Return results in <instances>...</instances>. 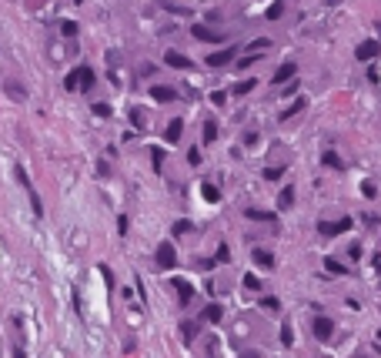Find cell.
I'll list each match as a JSON object with an SVG mask.
<instances>
[{"instance_id": "25", "label": "cell", "mask_w": 381, "mask_h": 358, "mask_svg": "<svg viewBox=\"0 0 381 358\" xmlns=\"http://www.w3.org/2000/svg\"><path fill=\"white\" fill-rule=\"evenodd\" d=\"M60 34H64V37H74V34H77V24H74V20H60Z\"/></svg>"}, {"instance_id": "32", "label": "cell", "mask_w": 381, "mask_h": 358, "mask_svg": "<svg viewBox=\"0 0 381 358\" xmlns=\"http://www.w3.org/2000/svg\"><path fill=\"white\" fill-rule=\"evenodd\" d=\"M190 231V221H174V234H188Z\"/></svg>"}, {"instance_id": "17", "label": "cell", "mask_w": 381, "mask_h": 358, "mask_svg": "<svg viewBox=\"0 0 381 358\" xmlns=\"http://www.w3.org/2000/svg\"><path fill=\"white\" fill-rule=\"evenodd\" d=\"M27 198H30V207H34V218H40V214H44V205H40L37 188H30V191H27Z\"/></svg>"}, {"instance_id": "6", "label": "cell", "mask_w": 381, "mask_h": 358, "mask_svg": "<svg viewBox=\"0 0 381 358\" xmlns=\"http://www.w3.org/2000/svg\"><path fill=\"white\" fill-rule=\"evenodd\" d=\"M331 335H334V321H331V318H314V338L328 341Z\"/></svg>"}, {"instance_id": "36", "label": "cell", "mask_w": 381, "mask_h": 358, "mask_svg": "<svg viewBox=\"0 0 381 358\" xmlns=\"http://www.w3.org/2000/svg\"><path fill=\"white\" fill-rule=\"evenodd\" d=\"M94 114L97 117H111V107L107 104H94Z\"/></svg>"}, {"instance_id": "16", "label": "cell", "mask_w": 381, "mask_h": 358, "mask_svg": "<svg viewBox=\"0 0 381 358\" xmlns=\"http://www.w3.org/2000/svg\"><path fill=\"white\" fill-rule=\"evenodd\" d=\"M221 315H224L221 305H208V308L201 311V321H221Z\"/></svg>"}, {"instance_id": "23", "label": "cell", "mask_w": 381, "mask_h": 358, "mask_svg": "<svg viewBox=\"0 0 381 358\" xmlns=\"http://www.w3.org/2000/svg\"><path fill=\"white\" fill-rule=\"evenodd\" d=\"M201 188H204V201H211V205H214V201L221 198V191L214 188V184H201Z\"/></svg>"}, {"instance_id": "19", "label": "cell", "mask_w": 381, "mask_h": 358, "mask_svg": "<svg viewBox=\"0 0 381 358\" xmlns=\"http://www.w3.org/2000/svg\"><path fill=\"white\" fill-rule=\"evenodd\" d=\"M321 161L328 164V168H334V171H341V168H344V164H341V157H338L334 151H324V157H321Z\"/></svg>"}, {"instance_id": "12", "label": "cell", "mask_w": 381, "mask_h": 358, "mask_svg": "<svg viewBox=\"0 0 381 358\" xmlns=\"http://www.w3.org/2000/svg\"><path fill=\"white\" fill-rule=\"evenodd\" d=\"M151 97H154V101H161V104H167V101H174L177 94H174V87H167V84H154Z\"/></svg>"}, {"instance_id": "7", "label": "cell", "mask_w": 381, "mask_h": 358, "mask_svg": "<svg viewBox=\"0 0 381 358\" xmlns=\"http://www.w3.org/2000/svg\"><path fill=\"white\" fill-rule=\"evenodd\" d=\"M294 74H298V64H294V60H285V64L274 71V77H271V80H274V84H285V80H291Z\"/></svg>"}, {"instance_id": "9", "label": "cell", "mask_w": 381, "mask_h": 358, "mask_svg": "<svg viewBox=\"0 0 381 358\" xmlns=\"http://www.w3.org/2000/svg\"><path fill=\"white\" fill-rule=\"evenodd\" d=\"M181 131H184V121L174 117L171 124H167V131H164V141H167V144H177V141H181Z\"/></svg>"}, {"instance_id": "28", "label": "cell", "mask_w": 381, "mask_h": 358, "mask_svg": "<svg viewBox=\"0 0 381 358\" xmlns=\"http://www.w3.org/2000/svg\"><path fill=\"white\" fill-rule=\"evenodd\" d=\"M305 104H308L305 97H298V101H294V104H291V107H287V111L281 114V117H291V114H298V111H301V107H305Z\"/></svg>"}, {"instance_id": "30", "label": "cell", "mask_w": 381, "mask_h": 358, "mask_svg": "<svg viewBox=\"0 0 381 358\" xmlns=\"http://www.w3.org/2000/svg\"><path fill=\"white\" fill-rule=\"evenodd\" d=\"M151 157H154V171H161V164H164V154H161V148H151Z\"/></svg>"}, {"instance_id": "5", "label": "cell", "mask_w": 381, "mask_h": 358, "mask_svg": "<svg viewBox=\"0 0 381 358\" xmlns=\"http://www.w3.org/2000/svg\"><path fill=\"white\" fill-rule=\"evenodd\" d=\"M378 54H381V44H378V40H361V44H358V51H355V57L364 60V64H368V60H375Z\"/></svg>"}, {"instance_id": "38", "label": "cell", "mask_w": 381, "mask_h": 358, "mask_svg": "<svg viewBox=\"0 0 381 358\" xmlns=\"http://www.w3.org/2000/svg\"><path fill=\"white\" fill-rule=\"evenodd\" d=\"M361 188H364V194H368V198H375V194H378V188H375V184H371V181H364Z\"/></svg>"}, {"instance_id": "26", "label": "cell", "mask_w": 381, "mask_h": 358, "mask_svg": "<svg viewBox=\"0 0 381 358\" xmlns=\"http://www.w3.org/2000/svg\"><path fill=\"white\" fill-rule=\"evenodd\" d=\"M214 137H217V124H214V121H208V124H204V144H211Z\"/></svg>"}, {"instance_id": "35", "label": "cell", "mask_w": 381, "mask_h": 358, "mask_svg": "<svg viewBox=\"0 0 381 358\" xmlns=\"http://www.w3.org/2000/svg\"><path fill=\"white\" fill-rule=\"evenodd\" d=\"M224 91H214V94H211V104H214V107H221V104H224Z\"/></svg>"}, {"instance_id": "8", "label": "cell", "mask_w": 381, "mask_h": 358, "mask_svg": "<svg viewBox=\"0 0 381 358\" xmlns=\"http://www.w3.org/2000/svg\"><path fill=\"white\" fill-rule=\"evenodd\" d=\"M164 64H167V67H177V71H190V67H194L188 57L177 54V51H167V54H164Z\"/></svg>"}, {"instance_id": "22", "label": "cell", "mask_w": 381, "mask_h": 358, "mask_svg": "<svg viewBox=\"0 0 381 358\" xmlns=\"http://www.w3.org/2000/svg\"><path fill=\"white\" fill-rule=\"evenodd\" d=\"M324 268L334 271V275H348V268H341V261H334V258H324Z\"/></svg>"}, {"instance_id": "27", "label": "cell", "mask_w": 381, "mask_h": 358, "mask_svg": "<svg viewBox=\"0 0 381 358\" xmlns=\"http://www.w3.org/2000/svg\"><path fill=\"white\" fill-rule=\"evenodd\" d=\"M251 87H254V80H241V84H234V91H231V94H238V97H241V94H248Z\"/></svg>"}, {"instance_id": "42", "label": "cell", "mask_w": 381, "mask_h": 358, "mask_svg": "<svg viewBox=\"0 0 381 358\" xmlns=\"http://www.w3.org/2000/svg\"><path fill=\"white\" fill-rule=\"evenodd\" d=\"M324 3H328V7H338V3H341V0H324Z\"/></svg>"}, {"instance_id": "31", "label": "cell", "mask_w": 381, "mask_h": 358, "mask_svg": "<svg viewBox=\"0 0 381 358\" xmlns=\"http://www.w3.org/2000/svg\"><path fill=\"white\" fill-rule=\"evenodd\" d=\"M281 174H285V168H264V178H267V181H278Z\"/></svg>"}, {"instance_id": "20", "label": "cell", "mask_w": 381, "mask_h": 358, "mask_svg": "<svg viewBox=\"0 0 381 358\" xmlns=\"http://www.w3.org/2000/svg\"><path fill=\"white\" fill-rule=\"evenodd\" d=\"M14 178H17V181H20V188H24V191H30V188H34V184H30V178H27V171L20 168V164H17V168H14Z\"/></svg>"}, {"instance_id": "41", "label": "cell", "mask_w": 381, "mask_h": 358, "mask_svg": "<svg viewBox=\"0 0 381 358\" xmlns=\"http://www.w3.org/2000/svg\"><path fill=\"white\" fill-rule=\"evenodd\" d=\"M375 271L381 275V255H375Z\"/></svg>"}, {"instance_id": "10", "label": "cell", "mask_w": 381, "mask_h": 358, "mask_svg": "<svg viewBox=\"0 0 381 358\" xmlns=\"http://www.w3.org/2000/svg\"><path fill=\"white\" fill-rule=\"evenodd\" d=\"M171 284L177 288V298H181V302H190V298H194V284L190 281H184V278H171Z\"/></svg>"}, {"instance_id": "11", "label": "cell", "mask_w": 381, "mask_h": 358, "mask_svg": "<svg viewBox=\"0 0 381 358\" xmlns=\"http://www.w3.org/2000/svg\"><path fill=\"white\" fill-rule=\"evenodd\" d=\"M234 54H238L234 47H224L221 54H211V57H208V64H211V67H224V64H231V60H234Z\"/></svg>"}, {"instance_id": "43", "label": "cell", "mask_w": 381, "mask_h": 358, "mask_svg": "<svg viewBox=\"0 0 381 358\" xmlns=\"http://www.w3.org/2000/svg\"><path fill=\"white\" fill-rule=\"evenodd\" d=\"M244 358H258V352H251V355H244Z\"/></svg>"}, {"instance_id": "21", "label": "cell", "mask_w": 381, "mask_h": 358, "mask_svg": "<svg viewBox=\"0 0 381 358\" xmlns=\"http://www.w3.org/2000/svg\"><path fill=\"white\" fill-rule=\"evenodd\" d=\"M281 345H287V348H291V345H294V332H291V325H281Z\"/></svg>"}, {"instance_id": "39", "label": "cell", "mask_w": 381, "mask_h": 358, "mask_svg": "<svg viewBox=\"0 0 381 358\" xmlns=\"http://www.w3.org/2000/svg\"><path fill=\"white\" fill-rule=\"evenodd\" d=\"M188 161H190V164H201V154H197V148H190V151H188Z\"/></svg>"}, {"instance_id": "33", "label": "cell", "mask_w": 381, "mask_h": 358, "mask_svg": "<svg viewBox=\"0 0 381 358\" xmlns=\"http://www.w3.org/2000/svg\"><path fill=\"white\" fill-rule=\"evenodd\" d=\"M244 284H248L251 291H258V288H261V281H258V275H244Z\"/></svg>"}, {"instance_id": "24", "label": "cell", "mask_w": 381, "mask_h": 358, "mask_svg": "<svg viewBox=\"0 0 381 358\" xmlns=\"http://www.w3.org/2000/svg\"><path fill=\"white\" fill-rule=\"evenodd\" d=\"M281 14H285V3H281V0L267 7V20H278V17H281Z\"/></svg>"}, {"instance_id": "13", "label": "cell", "mask_w": 381, "mask_h": 358, "mask_svg": "<svg viewBox=\"0 0 381 358\" xmlns=\"http://www.w3.org/2000/svg\"><path fill=\"white\" fill-rule=\"evenodd\" d=\"M3 94L14 97V101H27V91H24V84H17V80H3Z\"/></svg>"}, {"instance_id": "37", "label": "cell", "mask_w": 381, "mask_h": 358, "mask_svg": "<svg viewBox=\"0 0 381 358\" xmlns=\"http://www.w3.org/2000/svg\"><path fill=\"white\" fill-rule=\"evenodd\" d=\"M117 231H120V234H127V214H120V218H117Z\"/></svg>"}, {"instance_id": "1", "label": "cell", "mask_w": 381, "mask_h": 358, "mask_svg": "<svg viewBox=\"0 0 381 358\" xmlns=\"http://www.w3.org/2000/svg\"><path fill=\"white\" fill-rule=\"evenodd\" d=\"M67 91H91L94 87V71L91 67H77V71H71L67 74Z\"/></svg>"}, {"instance_id": "2", "label": "cell", "mask_w": 381, "mask_h": 358, "mask_svg": "<svg viewBox=\"0 0 381 358\" xmlns=\"http://www.w3.org/2000/svg\"><path fill=\"white\" fill-rule=\"evenodd\" d=\"M351 228V218H338V221H321L318 225V234L321 238H338V234H344Z\"/></svg>"}, {"instance_id": "29", "label": "cell", "mask_w": 381, "mask_h": 358, "mask_svg": "<svg viewBox=\"0 0 381 358\" xmlns=\"http://www.w3.org/2000/svg\"><path fill=\"white\" fill-rule=\"evenodd\" d=\"M264 47H271V40L267 37H258V40H251L248 44V51H264Z\"/></svg>"}, {"instance_id": "34", "label": "cell", "mask_w": 381, "mask_h": 358, "mask_svg": "<svg viewBox=\"0 0 381 358\" xmlns=\"http://www.w3.org/2000/svg\"><path fill=\"white\" fill-rule=\"evenodd\" d=\"M100 275H104V281H107V288H114V275H111V268H107V264H100Z\"/></svg>"}, {"instance_id": "3", "label": "cell", "mask_w": 381, "mask_h": 358, "mask_svg": "<svg viewBox=\"0 0 381 358\" xmlns=\"http://www.w3.org/2000/svg\"><path fill=\"white\" fill-rule=\"evenodd\" d=\"M154 258H157V268H161V271H167V268L177 264V251H174L171 241H161V248H157V255H154Z\"/></svg>"}, {"instance_id": "40", "label": "cell", "mask_w": 381, "mask_h": 358, "mask_svg": "<svg viewBox=\"0 0 381 358\" xmlns=\"http://www.w3.org/2000/svg\"><path fill=\"white\" fill-rule=\"evenodd\" d=\"M14 358H27V355H24V345H17V348H14Z\"/></svg>"}, {"instance_id": "14", "label": "cell", "mask_w": 381, "mask_h": 358, "mask_svg": "<svg viewBox=\"0 0 381 358\" xmlns=\"http://www.w3.org/2000/svg\"><path fill=\"white\" fill-rule=\"evenodd\" d=\"M254 264H261V268H274V255L264 251V248H258V251H254Z\"/></svg>"}, {"instance_id": "18", "label": "cell", "mask_w": 381, "mask_h": 358, "mask_svg": "<svg viewBox=\"0 0 381 358\" xmlns=\"http://www.w3.org/2000/svg\"><path fill=\"white\" fill-rule=\"evenodd\" d=\"M197 332H201V321H184V328H181V335H184V338H194V335H197Z\"/></svg>"}, {"instance_id": "4", "label": "cell", "mask_w": 381, "mask_h": 358, "mask_svg": "<svg viewBox=\"0 0 381 358\" xmlns=\"http://www.w3.org/2000/svg\"><path fill=\"white\" fill-rule=\"evenodd\" d=\"M190 34H194L197 40H204V44H221V40H224L221 30H211V27H204V24H194V27H190Z\"/></svg>"}, {"instance_id": "15", "label": "cell", "mask_w": 381, "mask_h": 358, "mask_svg": "<svg viewBox=\"0 0 381 358\" xmlns=\"http://www.w3.org/2000/svg\"><path fill=\"white\" fill-rule=\"evenodd\" d=\"M291 205H294V188H281V194H278V207L287 211Z\"/></svg>"}]
</instances>
